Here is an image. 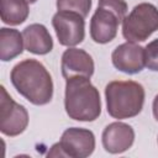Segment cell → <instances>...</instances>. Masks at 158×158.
<instances>
[{
  "instance_id": "obj_1",
  "label": "cell",
  "mask_w": 158,
  "mask_h": 158,
  "mask_svg": "<svg viewBox=\"0 0 158 158\" xmlns=\"http://www.w3.org/2000/svg\"><path fill=\"white\" fill-rule=\"evenodd\" d=\"M10 80L16 91L33 105L51 102L53 98V80L47 68L37 59H23L10 73Z\"/></svg>"
},
{
  "instance_id": "obj_2",
  "label": "cell",
  "mask_w": 158,
  "mask_h": 158,
  "mask_svg": "<svg viewBox=\"0 0 158 158\" xmlns=\"http://www.w3.org/2000/svg\"><path fill=\"white\" fill-rule=\"evenodd\" d=\"M64 109L67 115L81 122H93L101 114L100 93L90 78L73 77L65 80Z\"/></svg>"
},
{
  "instance_id": "obj_3",
  "label": "cell",
  "mask_w": 158,
  "mask_h": 158,
  "mask_svg": "<svg viewBox=\"0 0 158 158\" xmlns=\"http://www.w3.org/2000/svg\"><path fill=\"white\" fill-rule=\"evenodd\" d=\"M144 88L133 80H114L105 86L107 114L116 120L137 116L144 104Z\"/></svg>"
},
{
  "instance_id": "obj_4",
  "label": "cell",
  "mask_w": 158,
  "mask_h": 158,
  "mask_svg": "<svg viewBox=\"0 0 158 158\" xmlns=\"http://www.w3.org/2000/svg\"><path fill=\"white\" fill-rule=\"evenodd\" d=\"M158 30V9L151 2L136 5L122 21V36L128 42H143Z\"/></svg>"
},
{
  "instance_id": "obj_5",
  "label": "cell",
  "mask_w": 158,
  "mask_h": 158,
  "mask_svg": "<svg viewBox=\"0 0 158 158\" xmlns=\"http://www.w3.org/2000/svg\"><path fill=\"white\" fill-rule=\"evenodd\" d=\"M0 131L9 137H16L25 132L28 126V112L26 107L16 102L6 91L5 86H0Z\"/></svg>"
},
{
  "instance_id": "obj_6",
  "label": "cell",
  "mask_w": 158,
  "mask_h": 158,
  "mask_svg": "<svg viewBox=\"0 0 158 158\" xmlns=\"http://www.w3.org/2000/svg\"><path fill=\"white\" fill-rule=\"evenodd\" d=\"M85 17L74 11H57L52 17L59 44L75 47L85 38Z\"/></svg>"
},
{
  "instance_id": "obj_7",
  "label": "cell",
  "mask_w": 158,
  "mask_h": 158,
  "mask_svg": "<svg viewBox=\"0 0 158 158\" xmlns=\"http://www.w3.org/2000/svg\"><path fill=\"white\" fill-rule=\"evenodd\" d=\"M59 143L67 157L86 158L95 149V136L88 128L69 127L62 133Z\"/></svg>"
},
{
  "instance_id": "obj_8",
  "label": "cell",
  "mask_w": 158,
  "mask_h": 158,
  "mask_svg": "<svg viewBox=\"0 0 158 158\" xmlns=\"http://www.w3.org/2000/svg\"><path fill=\"white\" fill-rule=\"evenodd\" d=\"M111 62L122 73L137 74L146 67L144 47L128 41L118 44L111 53Z\"/></svg>"
},
{
  "instance_id": "obj_9",
  "label": "cell",
  "mask_w": 158,
  "mask_h": 158,
  "mask_svg": "<svg viewBox=\"0 0 158 158\" xmlns=\"http://www.w3.org/2000/svg\"><path fill=\"white\" fill-rule=\"evenodd\" d=\"M60 69L65 80L73 77L91 78L95 70V64L93 57L86 51L77 47H68L62 54Z\"/></svg>"
},
{
  "instance_id": "obj_10",
  "label": "cell",
  "mask_w": 158,
  "mask_h": 158,
  "mask_svg": "<svg viewBox=\"0 0 158 158\" xmlns=\"http://www.w3.org/2000/svg\"><path fill=\"white\" fill-rule=\"evenodd\" d=\"M102 147L111 154H120L130 149L135 142V131L132 126L125 122L109 123L101 135Z\"/></svg>"
},
{
  "instance_id": "obj_11",
  "label": "cell",
  "mask_w": 158,
  "mask_h": 158,
  "mask_svg": "<svg viewBox=\"0 0 158 158\" xmlns=\"http://www.w3.org/2000/svg\"><path fill=\"white\" fill-rule=\"evenodd\" d=\"M120 23L122 22L112 11L98 6L90 20L91 40L99 44L111 42L117 35Z\"/></svg>"
},
{
  "instance_id": "obj_12",
  "label": "cell",
  "mask_w": 158,
  "mask_h": 158,
  "mask_svg": "<svg viewBox=\"0 0 158 158\" xmlns=\"http://www.w3.org/2000/svg\"><path fill=\"white\" fill-rule=\"evenodd\" d=\"M25 49L30 53L44 56L53 49V40L42 23H31L22 31Z\"/></svg>"
},
{
  "instance_id": "obj_13",
  "label": "cell",
  "mask_w": 158,
  "mask_h": 158,
  "mask_svg": "<svg viewBox=\"0 0 158 158\" xmlns=\"http://www.w3.org/2000/svg\"><path fill=\"white\" fill-rule=\"evenodd\" d=\"M23 36L15 28H0V59L2 62L12 60L23 52Z\"/></svg>"
},
{
  "instance_id": "obj_14",
  "label": "cell",
  "mask_w": 158,
  "mask_h": 158,
  "mask_svg": "<svg viewBox=\"0 0 158 158\" xmlns=\"http://www.w3.org/2000/svg\"><path fill=\"white\" fill-rule=\"evenodd\" d=\"M27 0H0L1 21L10 26L23 23L30 15Z\"/></svg>"
},
{
  "instance_id": "obj_15",
  "label": "cell",
  "mask_w": 158,
  "mask_h": 158,
  "mask_svg": "<svg viewBox=\"0 0 158 158\" xmlns=\"http://www.w3.org/2000/svg\"><path fill=\"white\" fill-rule=\"evenodd\" d=\"M91 0H57L56 6L58 11H74L86 17L91 10Z\"/></svg>"
},
{
  "instance_id": "obj_16",
  "label": "cell",
  "mask_w": 158,
  "mask_h": 158,
  "mask_svg": "<svg viewBox=\"0 0 158 158\" xmlns=\"http://www.w3.org/2000/svg\"><path fill=\"white\" fill-rule=\"evenodd\" d=\"M98 6L112 11L120 19L121 22L126 17L127 9H128L125 0H99L98 1Z\"/></svg>"
},
{
  "instance_id": "obj_17",
  "label": "cell",
  "mask_w": 158,
  "mask_h": 158,
  "mask_svg": "<svg viewBox=\"0 0 158 158\" xmlns=\"http://www.w3.org/2000/svg\"><path fill=\"white\" fill-rule=\"evenodd\" d=\"M146 67L149 70L158 72V38L151 41L144 47Z\"/></svg>"
},
{
  "instance_id": "obj_18",
  "label": "cell",
  "mask_w": 158,
  "mask_h": 158,
  "mask_svg": "<svg viewBox=\"0 0 158 158\" xmlns=\"http://www.w3.org/2000/svg\"><path fill=\"white\" fill-rule=\"evenodd\" d=\"M47 156H48V157H67L59 142H58V143H54V144L51 147V151L48 152Z\"/></svg>"
},
{
  "instance_id": "obj_19",
  "label": "cell",
  "mask_w": 158,
  "mask_h": 158,
  "mask_svg": "<svg viewBox=\"0 0 158 158\" xmlns=\"http://www.w3.org/2000/svg\"><path fill=\"white\" fill-rule=\"evenodd\" d=\"M152 111H153V116L156 118V121L158 122V94L154 96L153 99V104H152Z\"/></svg>"
},
{
  "instance_id": "obj_20",
  "label": "cell",
  "mask_w": 158,
  "mask_h": 158,
  "mask_svg": "<svg viewBox=\"0 0 158 158\" xmlns=\"http://www.w3.org/2000/svg\"><path fill=\"white\" fill-rule=\"evenodd\" d=\"M27 1H28V2H30V4H35V2H36V1H37V0H27Z\"/></svg>"
},
{
  "instance_id": "obj_21",
  "label": "cell",
  "mask_w": 158,
  "mask_h": 158,
  "mask_svg": "<svg viewBox=\"0 0 158 158\" xmlns=\"http://www.w3.org/2000/svg\"><path fill=\"white\" fill-rule=\"evenodd\" d=\"M157 142H158V138H157Z\"/></svg>"
}]
</instances>
